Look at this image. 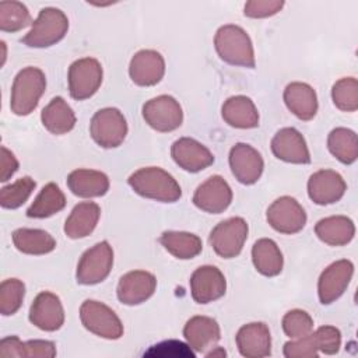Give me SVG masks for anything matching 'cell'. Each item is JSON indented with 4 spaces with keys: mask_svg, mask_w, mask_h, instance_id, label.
<instances>
[{
    "mask_svg": "<svg viewBox=\"0 0 358 358\" xmlns=\"http://www.w3.org/2000/svg\"><path fill=\"white\" fill-rule=\"evenodd\" d=\"M228 162L232 175L242 185L256 183L264 169V161L260 152L246 143H236L229 150Z\"/></svg>",
    "mask_w": 358,
    "mask_h": 358,
    "instance_id": "cell-13",
    "label": "cell"
},
{
    "mask_svg": "<svg viewBox=\"0 0 358 358\" xmlns=\"http://www.w3.org/2000/svg\"><path fill=\"white\" fill-rule=\"evenodd\" d=\"M46 90L45 73L38 69L28 66L20 70L13 81L10 108L17 116H27L35 110L41 96Z\"/></svg>",
    "mask_w": 358,
    "mask_h": 358,
    "instance_id": "cell-3",
    "label": "cell"
},
{
    "mask_svg": "<svg viewBox=\"0 0 358 358\" xmlns=\"http://www.w3.org/2000/svg\"><path fill=\"white\" fill-rule=\"evenodd\" d=\"M224 122L235 129H255L259 126V112L246 95L229 96L221 108Z\"/></svg>",
    "mask_w": 358,
    "mask_h": 358,
    "instance_id": "cell-25",
    "label": "cell"
},
{
    "mask_svg": "<svg viewBox=\"0 0 358 358\" xmlns=\"http://www.w3.org/2000/svg\"><path fill=\"white\" fill-rule=\"evenodd\" d=\"M248 232V222L242 217H231L211 229L208 242L220 257L232 259L242 252Z\"/></svg>",
    "mask_w": 358,
    "mask_h": 358,
    "instance_id": "cell-6",
    "label": "cell"
},
{
    "mask_svg": "<svg viewBox=\"0 0 358 358\" xmlns=\"http://www.w3.org/2000/svg\"><path fill=\"white\" fill-rule=\"evenodd\" d=\"M354 274V264L348 259H341L329 264L317 280V295L322 305H330L347 289Z\"/></svg>",
    "mask_w": 358,
    "mask_h": 358,
    "instance_id": "cell-12",
    "label": "cell"
},
{
    "mask_svg": "<svg viewBox=\"0 0 358 358\" xmlns=\"http://www.w3.org/2000/svg\"><path fill=\"white\" fill-rule=\"evenodd\" d=\"M41 120L45 129L56 136L66 134L76 126V115L71 106L62 96H55L42 109Z\"/></svg>",
    "mask_w": 358,
    "mask_h": 358,
    "instance_id": "cell-29",
    "label": "cell"
},
{
    "mask_svg": "<svg viewBox=\"0 0 358 358\" xmlns=\"http://www.w3.org/2000/svg\"><path fill=\"white\" fill-rule=\"evenodd\" d=\"M282 7V0H250L245 4L243 14L249 18H267L277 14Z\"/></svg>",
    "mask_w": 358,
    "mask_h": 358,
    "instance_id": "cell-43",
    "label": "cell"
},
{
    "mask_svg": "<svg viewBox=\"0 0 358 358\" xmlns=\"http://www.w3.org/2000/svg\"><path fill=\"white\" fill-rule=\"evenodd\" d=\"M204 355L208 357V358H210V357H225L227 352H225V350L221 348V347H213L211 351L204 352Z\"/></svg>",
    "mask_w": 358,
    "mask_h": 358,
    "instance_id": "cell-47",
    "label": "cell"
},
{
    "mask_svg": "<svg viewBox=\"0 0 358 358\" xmlns=\"http://www.w3.org/2000/svg\"><path fill=\"white\" fill-rule=\"evenodd\" d=\"M266 218L274 231L285 235L302 231L306 224V213L303 207L291 196H281L275 199L268 206Z\"/></svg>",
    "mask_w": 358,
    "mask_h": 358,
    "instance_id": "cell-11",
    "label": "cell"
},
{
    "mask_svg": "<svg viewBox=\"0 0 358 358\" xmlns=\"http://www.w3.org/2000/svg\"><path fill=\"white\" fill-rule=\"evenodd\" d=\"M317 350L326 355H334L341 347V333L334 326H320L312 331Z\"/></svg>",
    "mask_w": 358,
    "mask_h": 358,
    "instance_id": "cell-41",
    "label": "cell"
},
{
    "mask_svg": "<svg viewBox=\"0 0 358 358\" xmlns=\"http://www.w3.org/2000/svg\"><path fill=\"white\" fill-rule=\"evenodd\" d=\"M157 288V278L145 270H133L120 277L116 288L117 299L129 306L140 305L150 299Z\"/></svg>",
    "mask_w": 358,
    "mask_h": 358,
    "instance_id": "cell-16",
    "label": "cell"
},
{
    "mask_svg": "<svg viewBox=\"0 0 358 358\" xmlns=\"http://www.w3.org/2000/svg\"><path fill=\"white\" fill-rule=\"evenodd\" d=\"M25 296V284L18 278H7L0 284V313L11 316L21 308Z\"/></svg>",
    "mask_w": 358,
    "mask_h": 358,
    "instance_id": "cell-38",
    "label": "cell"
},
{
    "mask_svg": "<svg viewBox=\"0 0 358 358\" xmlns=\"http://www.w3.org/2000/svg\"><path fill=\"white\" fill-rule=\"evenodd\" d=\"M67 186L74 196L83 199L101 197L109 190V178L101 171L76 169L69 173Z\"/></svg>",
    "mask_w": 358,
    "mask_h": 358,
    "instance_id": "cell-26",
    "label": "cell"
},
{
    "mask_svg": "<svg viewBox=\"0 0 358 358\" xmlns=\"http://www.w3.org/2000/svg\"><path fill=\"white\" fill-rule=\"evenodd\" d=\"M232 201V189L228 182L220 176L213 175L197 186L193 194V204L201 211L210 214L224 213Z\"/></svg>",
    "mask_w": 358,
    "mask_h": 358,
    "instance_id": "cell-14",
    "label": "cell"
},
{
    "mask_svg": "<svg viewBox=\"0 0 358 358\" xmlns=\"http://www.w3.org/2000/svg\"><path fill=\"white\" fill-rule=\"evenodd\" d=\"M64 206H66L64 193L60 190V187L56 183L50 182L42 187L39 194L28 207L27 215L29 218H48L62 211Z\"/></svg>",
    "mask_w": 358,
    "mask_h": 358,
    "instance_id": "cell-34",
    "label": "cell"
},
{
    "mask_svg": "<svg viewBox=\"0 0 358 358\" xmlns=\"http://www.w3.org/2000/svg\"><path fill=\"white\" fill-rule=\"evenodd\" d=\"M171 155L179 168L196 173L214 162L213 152L200 141L192 137H180L171 147Z\"/></svg>",
    "mask_w": 358,
    "mask_h": 358,
    "instance_id": "cell-20",
    "label": "cell"
},
{
    "mask_svg": "<svg viewBox=\"0 0 358 358\" xmlns=\"http://www.w3.org/2000/svg\"><path fill=\"white\" fill-rule=\"evenodd\" d=\"M159 243L166 252L180 260L193 259L203 250L201 239L197 235L185 231H165L159 236Z\"/></svg>",
    "mask_w": 358,
    "mask_h": 358,
    "instance_id": "cell-32",
    "label": "cell"
},
{
    "mask_svg": "<svg viewBox=\"0 0 358 358\" xmlns=\"http://www.w3.org/2000/svg\"><path fill=\"white\" fill-rule=\"evenodd\" d=\"M183 337L194 352L204 354L220 341V324L208 316H193L183 327Z\"/></svg>",
    "mask_w": 358,
    "mask_h": 358,
    "instance_id": "cell-23",
    "label": "cell"
},
{
    "mask_svg": "<svg viewBox=\"0 0 358 358\" xmlns=\"http://www.w3.org/2000/svg\"><path fill=\"white\" fill-rule=\"evenodd\" d=\"M214 48L221 60L231 66L255 69V49L250 36L239 25L227 24L217 29Z\"/></svg>",
    "mask_w": 358,
    "mask_h": 358,
    "instance_id": "cell-2",
    "label": "cell"
},
{
    "mask_svg": "<svg viewBox=\"0 0 358 358\" xmlns=\"http://www.w3.org/2000/svg\"><path fill=\"white\" fill-rule=\"evenodd\" d=\"M147 357H194V351L189 347V344H185L178 340H168L162 341L159 344L152 345L147 352H144Z\"/></svg>",
    "mask_w": 358,
    "mask_h": 358,
    "instance_id": "cell-42",
    "label": "cell"
},
{
    "mask_svg": "<svg viewBox=\"0 0 358 358\" xmlns=\"http://www.w3.org/2000/svg\"><path fill=\"white\" fill-rule=\"evenodd\" d=\"M143 117L145 123L161 133L173 131L183 122L180 103L171 95H158L143 105Z\"/></svg>",
    "mask_w": 358,
    "mask_h": 358,
    "instance_id": "cell-10",
    "label": "cell"
},
{
    "mask_svg": "<svg viewBox=\"0 0 358 358\" xmlns=\"http://www.w3.org/2000/svg\"><path fill=\"white\" fill-rule=\"evenodd\" d=\"M1 46H3V62H1V66H3L6 62V43L3 41H1Z\"/></svg>",
    "mask_w": 358,
    "mask_h": 358,
    "instance_id": "cell-48",
    "label": "cell"
},
{
    "mask_svg": "<svg viewBox=\"0 0 358 358\" xmlns=\"http://www.w3.org/2000/svg\"><path fill=\"white\" fill-rule=\"evenodd\" d=\"M103 70L94 57H83L73 62L69 67L67 81L70 96L76 101L91 98L101 87Z\"/></svg>",
    "mask_w": 358,
    "mask_h": 358,
    "instance_id": "cell-9",
    "label": "cell"
},
{
    "mask_svg": "<svg viewBox=\"0 0 358 358\" xmlns=\"http://www.w3.org/2000/svg\"><path fill=\"white\" fill-rule=\"evenodd\" d=\"M31 24V14L20 1H0V29L17 32Z\"/></svg>",
    "mask_w": 358,
    "mask_h": 358,
    "instance_id": "cell-36",
    "label": "cell"
},
{
    "mask_svg": "<svg viewBox=\"0 0 358 358\" xmlns=\"http://www.w3.org/2000/svg\"><path fill=\"white\" fill-rule=\"evenodd\" d=\"M330 154L344 165H351L358 158V137L354 130L336 127L327 136Z\"/></svg>",
    "mask_w": 358,
    "mask_h": 358,
    "instance_id": "cell-33",
    "label": "cell"
},
{
    "mask_svg": "<svg viewBox=\"0 0 358 358\" xmlns=\"http://www.w3.org/2000/svg\"><path fill=\"white\" fill-rule=\"evenodd\" d=\"M18 169V161L15 155L4 145H1V169H0V180L7 182Z\"/></svg>",
    "mask_w": 358,
    "mask_h": 358,
    "instance_id": "cell-46",
    "label": "cell"
},
{
    "mask_svg": "<svg viewBox=\"0 0 358 358\" xmlns=\"http://www.w3.org/2000/svg\"><path fill=\"white\" fill-rule=\"evenodd\" d=\"M345 190V180L333 169H320L312 173L308 180V196L319 206L337 203L343 199Z\"/></svg>",
    "mask_w": 358,
    "mask_h": 358,
    "instance_id": "cell-17",
    "label": "cell"
},
{
    "mask_svg": "<svg viewBox=\"0 0 358 358\" xmlns=\"http://www.w3.org/2000/svg\"><path fill=\"white\" fill-rule=\"evenodd\" d=\"M101 217V208L94 201L78 203L64 222V234L71 239H81L92 234Z\"/></svg>",
    "mask_w": 358,
    "mask_h": 358,
    "instance_id": "cell-27",
    "label": "cell"
},
{
    "mask_svg": "<svg viewBox=\"0 0 358 358\" xmlns=\"http://www.w3.org/2000/svg\"><path fill=\"white\" fill-rule=\"evenodd\" d=\"M113 266V250L106 242H98L87 249L77 264L76 280L83 285H95L102 282L110 273Z\"/></svg>",
    "mask_w": 358,
    "mask_h": 358,
    "instance_id": "cell-7",
    "label": "cell"
},
{
    "mask_svg": "<svg viewBox=\"0 0 358 358\" xmlns=\"http://www.w3.org/2000/svg\"><path fill=\"white\" fill-rule=\"evenodd\" d=\"M271 152L288 164H309L310 154L303 136L294 127L280 129L271 138Z\"/></svg>",
    "mask_w": 358,
    "mask_h": 358,
    "instance_id": "cell-21",
    "label": "cell"
},
{
    "mask_svg": "<svg viewBox=\"0 0 358 358\" xmlns=\"http://www.w3.org/2000/svg\"><path fill=\"white\" fill-rule=\"evenodd\" d=\"M252 262L257 273L266 277H275L281 273L284 257L278 245L270 238L257 239L252 248Z\"/></svg>",
    "mask_w": 358,
    "mask_h": 358,
    "instance_id": "cell-30",
    "label": "cell"
},
{
    "mask_svg": "<svg viewBox=\"0 0 358 358\" xmlns=\"http://www.w3.org/2000/svg\"><path fill=\"white\" fill-rule=\"evenodd\" d=\"M69 29L67 15L56 7H45L39 11L28 34L21 39L28 48H49L60 42Z\"/></svg>",
    "mask_w": 358,
    "mask_h": 358,
    "instance_id": "cell-4",
    "label": "cell"
},
{
    "mask_svg": "<svg viewBox=\"0 0 358 358\" xmlns=\"http://www.w3.org/2000/svg\"><path fill=\"white\" fill-rule=\"evenodd\" d=\"M281 326L287 337L299 338L313 331V319L302 309H291L284 315Z\"/></svg>",
    "mask_w": 358,
    "mask_h": 358,
    "instance_id": "cell-39",
    "label": "cell"
},
{
    "mask_svg": "<svg viewBox=\"0 0 358 358\" xmlns=\"http://www.w3.org/2000/svg\"><path fill=\"white\" fill-rule=\"evenodd\" d=\"M127 183L138 196L161 203H175L182 196L176 179L159 166L137 169L129 176Z\"/></svg>",
    "mask_w": 358,
    "mask_h": 358,
    "instance_id": "cell-1",
    "label": "cell"
},
{
    "mask_svg": "<svg viewBox=\"0 0 358 358\" xmlns=\"http://www.w3.org/2000/svg\"><path fill=\"white\" fill-rule=\"evenodd\" d=\"M24 357L27 358H53L56 357V345L49 340L24 341Z\"/></svg>",
    "mask_w": 358,
    "mask_h": 358,
    "instance_id": "cell-44",
    "label": "cell"
},
{
    "mask_svg": "<svg viewBox=\"0 0 358 358\" xmlns=\"http://www.w3.org/2000/svg\"><path fill=\"white\" fill-rule=\"evenodd\" d=\"M80 320L88 331L98 337L117 340L123 336V324L119 316L99 301H84L80 306Z\"/></svg>",
    "mask_w": 358,
    "mask_h": 358,
    "instance_id": "cell-5",
    "label": "cell"
},
{
    "mask_svg": "<svg viewBox=\"0 0 358 358\" xmlns=\"http://www.w3.org/2000/svg\"><path fill=\"white\" fill-rule=\"evenodd\" d=\"M29 322L43 331L59 330L64 323V309L60 298L50 291L39 292L29 308Z\"/></svg>",
    "mask_w": 358,
    "mask_h": 358,
    "instance_id": "cell-19",
    "label": "cell"
},
{
    "mask_svg": "<svg viewBox=\"0 0 358 358\" xmlns=\"http://www.w3.org/2000/svg\"><path fill=\"white\" fill-rule=\"evenodd\" d=\"M282 354L287 358H316L319 355V350L315 337L310 333L308 336L287 341L284 344Z\"/></svg>",
    "mask_w": 358,
    "mask_h": 358,
    "instance_id": "cell-40",
    "label": "cell"
},
{
    "mask_svg": "<svg viewBox=\"0 0 358 358\" xmlns=\"http://www.w3.org/2000/svg\"><path fill=\"white\" fill-rule=\"evenodd\" d=\"M36 182L31 176H22L0 189V206L7 210L21 207L32 194Z\"/></svg>",
    "mask_w": 358,
    "mask_h": 358,
    "instance_id": "cell-35",
    "label": "cell"
},
{
    "mask_svg": "<svg viewBox=\"0 0 358 358\" xmlns=\"http://www.w3.org/2000/svg\"><path fill=\"white\" fill-rule=\"evenodd\" d=\"M165 74V60L162 55L152 49L136 52L129 64V76L138 87H152L158 84Z\"/></svg>",
    "mask_w": 358,
    "mask_h": 358,
    "instance_id": "cell-18",
    "label": "cell"
},
{
    "mask_svg": "<svg viewBox=\"0 0 358 358\" xmlns=\"http://www.w3.org/2000/svg\"><path fill=\"white\" fill-rule=\"evenodd\" d=\"M0 355L6 357V358H10V357L22 358L24 357V341H21L17 336H8V337L1 338Z\"/></svg>",
    "mask_w": 358,
    "mask_h": 358,
    "instance_id": "cell-45",
    "label": "cell"
},
{
    "mask_svg": "<svg viewBox=\"0 0 358 358\" xmlns=\"http://www.w3.org/2000/svg\"><path fill=\"white\" fill-rule=\"evenodd\" d=\"M90 133L99 147L116 148L127 136L126 117L117 108L99 109L91 119Z\"/></svg>",
    "mask_w": 358,
    "mask_h": 358,
    "instance_id": "cell-8",
    "label": "cell"
},
{
    "mask_svg": "<svg viewBox=\"0 0 358 358\" xmlns=\"http://www.w3.org/2000/svg\"><path fill=\"white\" fill-rule=\"evenodd\" d=\"M282 98L288 110L301 120H312L317 113L316 91L306 83H289L284 90Z\"/></svg>",
    "mask_w": 358,
    "mask_h": 358,
    "instance_id": "cell-24",
    "label": "cell"
},
{
    "mask_svg": "<svg viewBox=\"0 0 358 358\" xmlns=\"http://www.w3.org/2000/svg\"><path fill=\"white\" fill-rule=\"evenodd\" d=\"M238 351L246 358H264L271 354L270 329L263 322L243 324L235 336Z\"/></svg>",
    "mask_w": 358,
    "mask_h": 358,
    "instance_id": "cell-22",
    "label": "cell"
},
{
    "mask_svg": "<svg viewBox=\"0 0 358 358\" xmlns=\"http://www.w3.org/2000/svg\"><path fill=\"white\" fill-rule=\"evenodd\" d=\"M227 291V280L221 270L215 266H200L190 277V294L197 303H210L221 296Z\"/></svg>",
    "mask_w": 358,
    "mask_h": 358,
    "instance_id": "cell-15",
    "label": "cell"
},
{
    "mask_svg": "<svg viewBox=\"0 0 358 358\" xmlns=\"http://www.w3.org/2000/svg\"><path fill=\"white\" fill-rule=\"evenodd\" d=\"M11 238L15 249L25 255H46L56 248L55 238L43 229L18 228L13 232Z\"/></svg>",
    "mask_w": 358,
    "mask_h": 358,
    "instance_id": "cell-31",
    "label": "cell"
},
{
    "mask_svg": "<svg viewBox=\"0 0 358 358\" xmlns=\"http://www.w3.org/2000/svg\"><path fill=\"white\" fill-rule=\"evenodd\" d=\"M315 234L326 245L344 246L352 241L355 225L347 215H330L316 222Z\"/></svg>",
    "mask_w": 358,
    "mask_h": 358,
    "instance_id": "cell-28",
    "label": "cell"
},
{
    "mask_svg": "<svg viewBox=\"0 0 358 358\" xmlns=\"http://www.w3.org/2000/svg\"><path fill=\"white\" fill-rule=\"evenodd\" d=\"M331 99L337 109L355 112L358 109V81L354 77H343L333 84Z\"/></svg>",
    "mask_w": 358,
    "mask_h": 358,
    "instance_id": "cell-37",
    "label": "cell"
}]
</instances>
